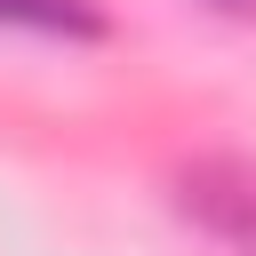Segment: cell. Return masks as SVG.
<instances>
[{"label": "cell", "mask_w": 256, "mask_h": 256, "mask_svg": "<svg viewBox=\"0 0 256 256\" xmlns=\"http://www.w3.org/2000/svg\"><path fill=\"white\" fill-rule=\"evenodd\" d=\"M0 32H40V40H104L96 0H0Z\"/></svg>", "instance_id": "1"}, {"label": "cell", "mask_w": 256, "mask_h": 256, "mask_svg": "<svg viewBox=\"0 0 256 256\" xmlns=\"http://www.w3.org/2000/svg\"><path fill=\"white\" fill-rule=\"evenodd\" d=\"M216 8H256V0H216Z\"/></svg>", "instance_id": "2"}]
</instances>
